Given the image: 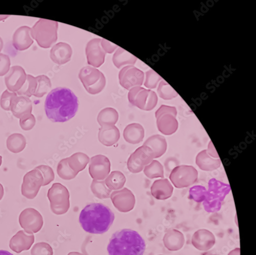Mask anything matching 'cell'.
Wrapping results in <instances>:
<instances>
[{
	"instance_id": "cell-1",
	"label": "cell",
	"mask_w": 256,
	"mask_h": 255,
	"mask_svg": "<svg viewBox=\"0 0 256 255\" xmlns=\"http://www.w3.org/2000/svg\"><path fill=\"white\" fill-rule=\"evenodd\" d=\"M78 108V98L68 88H58L52 90L45 102L48 118L54 122H64L74 117Z\"/></svg>"
},
{
	"instance_id": "cell-2",
	"label": "cell",
	"mask_w": 256,
	"mask_h": 255,
	"mask_svg": "<svg viewBox=\"0 0 256 255\" xmlns=\"http://www.w3.org/2000/svg\"><path fill=\"white\" fill-rule=\"evenodd\" d=\"M114 219V214L109 207L102 204L92 203L81 211L79 222L85 232L102 234L109 230Z\"/></svg>"
},
{
	"instance_id": "cell-3",
	"label": "cell",
	"mask_w": 256,
	"mask_h": 255,
	"mask_svg": "<svg viewBox=\"0 0 256 255\" xmlns=\"http://www.w3.org/2000/svg\"><path fill=\"white\" fill-rule=\"evenodd\" d=\"M146 243L140 234L123 229L114 234L108 246L109 255H144Z\"/></svg>"
},
{
	"instance_id": "cell-4",
	"label": "cell",
	"mask_w": 256,
	"mask_h": 255,
	"mask_svg": "<svg viewBox=\"0 0 256 255\" xmlns=\"http://www.w3.org/2000/svg\"><path fill=\"white\" fill-rule=\"evenodd\" d=\"M58 29L56 21L40 18L32 28L31 35L40 47L48 48L57 40Z\"/></svg>"
},
{
	"instance_id": "cell-5",
	"label": "cell",
	"mask_w": 256,
	"mask_h": 255,
	"mask_svg": "<svg viewBox=\"0 0 256 255\" xmlns=\"http://www.w3.org/2000/svg\"><path fill=\"white\" fill-rule=\"evenodd\" d=\"M48 197L50 208L57 216L66 214L70 208V194L68 188L60 183H54L49 189Z\"/></svg>"
},
{
	"instance_id": "cell-6",
	"label": "cell",
	"mask_w": 256,
	"mask_h": 255,
	"mask_svg": "<svg viewBox=\"0 0 256 255\" xmlns=\"http://www.w3.org/2000/svg\"><path fill=\"white\" fill-rule=\"evenodd\" d=\"M176 116L177 110L176 108L162 105L156 112L158 130L165 136H170L175 134L178 128Z\"/></svg>"
},
{
	"instance_id": "cell-7",
	"label": "cell",
	"mask_w": 256,
	"mask_h": 255,
	"mask_svg": "<svg viewBox=\"0 0 256 255\" xmlns=\"http://www.w3.org/2000/svg\"><path fill=\"white\" fill-rule=\"evenodd\" d=\"M78 77L87 92L92 94L100 93L106 86V78L98 70L90 66L82 68Z\"/></svg>"
},
{
	"instance_id": "cell-8",
	"label": "cell",
	"mask_w": 256,
	"mask_h": 255,
	"mask_svg": "<svg viewBox=\"0 0 256 255\" xmlns=\"http://www.w3.org/2000/svg\"><path fill=\"white\" fill-rule=\"evenodd\" d=\"M128 100L134 106L144 111H151L154 109L158 102L156 92L141 87H136L130 90Z\"/></svg>"
},
{
	"instance_id": "cell-9",
	"label": "cell",
	"mask_w": 256,
	"mask_h": 255,
	"mask_svg": "<svg viewBox=\"0 0 256 255\" xmlns=\"http://www.w3.org/2000/svg\"><path fill=\"white\" fill-rule=\"evenodd\" d=\"M198 177V172L194 166L181 165L173 169L169 178L175 187L182 188L194 184Z\"/></svg>"
},
{
	"instance_id": "cell-10",
	"label": "cell",
	"mask_w": 256,
	"mask_h": 255,
	"mask_svg": "<svg viewBox=\"0 0 256 255\" xmlns=\"http://www.w3.org/2000/svg\"><path fill=\"white\" fill-rule=\"evenodd\" d=\"M154 159V154L152 150L148 146L143 145L131 154L127 161V168L130 172L138 174L142 172Z\"/></svg>"
},
{
	"instance_id": "cell-11",
	"label": "cell",
	"mask_w": 256,
	"mask_h": 255,
	"mask_svg": "<svg viewBox=\"0 0 256 255\" xmlns=\"http://www.w3.org/2000/svg\"><path fill=\"white\" fill-rule=\"evenodd\" d=\"M44 183V177L39 170L35 168L24 176L21 193L26 198L33 200L37 196Z\"/></svg>"
},
{
	"instance_id": "cell-12",
	"label": "cell",
	"mask_w": 256,
	"mask_h": 255,
	"mask_svg": "<svg viewBox=\"0 0 256 255\" xmlns=\"http://www.w3.org/2000/svg\"><path fill=\"white\" fill-rule=\"evenodd\" d=\"M18 220L21 228L30 234L38 232L44 222L40 212L33 208H28L21 212Z\"/></svg>"
},
{
	"instance_id": "cell-13",
	"label": "cell",
	"mask_w": 256,
	"mask_h": 255,
	"mask_svg": "<svg viewBox=\"0 0 256 255\" xmlns=\"http://www.w3.org/2000/svg\"><path fill=\"white\" fill-rule=\"evenodd\" d=\"M118 77L121 86L127 90H130L134 88L142 86L144 74L134 66H127L120 71Z\"/></svg>"
},
{
	"instance_id": "cell-14",
	"label": "cell",
	"mask_w": 256,
	"mask_h": 255,
	"mask_svg": "<svg viewBox=\"0 0 256 255\" xmlns=\"http://www.w3.org/2000/svg\"><path fill=\"white\" fill-rule=\"evenodd\" d=\"M110 170L111 162L104 156L97 155L90 160L89 172L94 180H104L109 176Z\"/></svg>"
},
{
	"instance_id": "cell-15",
	"label": "cell",
	"mask_w": 256,
	"mask_h": 255,
	"mask_svg": "<svg viewBox=\"0 0 256 255\" xmlns=\"http://www.w3.org/2000/svg\"><path fill=\"white\" fill-rule=\"evenodd\" d=\"M110 198L114 206L121 212H126L132 210L136 204L134 195L132 190L126 188L114 191L110 195Z\"/></svg>"
},
{
	"instance_id": "cell-16",
	"label": "cell",
	"mask_w": 256,
	"mask_h": 255,
	"mask_svg": "<svg viewBox=\"0 0 256 255\" xmlns=\"http://www.w3.org/2000/svg\"><path fill=\"white\" fill-rule=\"evenodd\" d=\"M102 39L94 38L88 42L86 48V54L88 64L100 68L104 61L106 52L102 44Z\"/></svg>"
},
{
	"instance_id": "cell-17",
	"label": "cell",
	"mask_w": 256,
	"mask_h": 255,
	"mask_svg": "<svg viewBox=\"0 0 256 255\" xmlns=\"http://www.w3.org/2000/svg\"><path fill=\"white\" fill-rule=\"evenodd\" d=\"M27 75L24 68L20 66H14L10 68L5 80L8 90L14 93H16L23 87Z\"/></svg>"
},
{
	"instance_id": "cell-18",
	"label": "cell",
	"mask_w": 256,
	"mask_h": 255,
	"mask_svg": "<svg viewBox=\"0 0 256 255\" xmlns=\"http://www.w3.org/2000/svg\"><path fill=\"white\" fill-rule=\"evenodd\" d=\"M216 242L214 235L206 229L197 230L192 238V244L201 251L210 250L215 245Z\"/></svg>"
},
{
	"instance_id": "cell-19",
	"label": "cell",
	"mask_w": 256,
	"mask_h": 255,
	"mask_svg": "<svg viewBox=\"0 0 256 255\" xmlns=\"http://www.w3.org/2000/svg\"><path fill=\"white\" fill-rule=\"evenodd\" d=\"M34 242V236L33 234L20 230L10 240V247L14 252L20 253L29 250Z\"/></svg>"
},
{
	"instance_id": "cell-20",
	"label": "cell",
	"mask_w": 256,
	"mask_h": 255,
	"mask_svg": "<svg viewBox=\"0 0 256 255\" xmlns=\"http://www.w3.org/2000/svg\"><path fill=\"white\" fill-rule=\"evenodd\" d=\"M10 111L16 118H22L32 114V102L29 98L16 95L12 100Z\"/></svg>"
},
{
	"instance_id": "cell-21",
	"label": "cell",
	"mask_w": 256,
	"mask_h": 255,
	"mask_svg": "<svg viewBox=\"0 0 256 255\" xmlns=\"http://www.w3.org/2000/svg\"><path fill=\"white\" fill-rule=\"evenodd\" d=\"M31 30L32 28H30L22 26L16 31L13 36L12 44L16 50H26L34 44Z\"/></svg>"
},
{
	"instance_id": "cell-22",
	"label": "cell",
	"mask_w": 256,
	"mask_h": 255,
	"mask_svg": "<svg viewBox=\"0 0 256 255\" xmlns=\"http://www.w3.org/2000/svg\"><path fill=\"white\" fill-rule=\"evenodd\" d=\"M164 246L170 251L182 249L185 243L184 236L180 230L174 228L168 230L163 238Z\"/></svg>"
},
{
	"instance_id": "cell-23",
	"label": "cell",
	"mask_w": 256,
	"mask_h": 255,
	"mask_svg": "<svg viewBox=\"0 0 256 255\" xmlns=\"http://www.w3.org/2000/svg\"><path fill=\"white\" fill-rule=\"evenodd\" d=\"M120 136V132L115 125L102 126L98 134L100 142L106 146H110L117 143Z\"/></svg>"
},
{
	"instance_id": "cell-24",
	"label": "cell",
	"mask_w": 256,
	"mask_h": 255,
	"mask_svg": "<svg viewBox=\"0 0 256 255\" xmlns=\"http://www.w3.org/2000/svg\"><path fill=\"white\" fill-rule=\"evenodd\" d=\"M72 50L66 42H60L53 46L50 51V58L58 65H62L68 62L72 58Z\"/></svg>"
},
{
	"instance_id": "cell-25",
	"label": "cell",
	"mask_w": 256,
	"mask_h": 255,
	"mask_svg": "<svg viewBox=\"0 0 256 255\" xmlns=\"http://www.w3.org/2000/svg\"><path fill=\"white\" fill-rule=\"evenodd\" d=\"M174 188L168 179L155 181L151 187L152 196L158 200H166L173 195Z\"/></svg>"
},
{
	"instance_id": "cell-26",
	"label": "cell",
	"mask_w": 256,
	"mask_h": 255,
	"mask_svg": "<svg viewBox=\"0 0 256 255\" xmlns=\"http://www.w3.org/2000/svg\"><path fill=\"white\" fill-rule=\"evenodd\" d=\"M123 136L127 142L132 144H138L144 140V130L140 124H130L126 126L124 130Z\"/></svg>"
},
{
	"instance_id": "cell-27",
	"label": "cell",
	"mask_w": 256,
	"mask_h": 255,
	"mask_svg": "<svg viewBox=\"0 0 256 255\" xmlns=\"http://www.w3.org/2000/svg\"><path fill=\"white\" fill-rule=\"evenodd\" d=\"M196 164L203 171L212 172L220 168L222 162L220 158H215L210 156L206 150H204L197 156Z\"/></svg>"
},
{
	"instance_id": "cell-28",
	"label": "cell",
	"mask_w": 256,
	"mask_h": 255,
	"mask_svg": "<svg viewBox=\"0 0 256 255\" xmlns=\"http://www.w3.org/2000/svg\"><path fill=\"white\" fill-rule=\"evenodd\" d=\"M144 145L151 148L154 154V158L162 157L167 150V142L166 138L160 135H154L148 138Z\"/></svg>"
},
{
	"instance_id": "cell-29",
	"label": "cell",
	"mask_w": 256,
	"mask_h": 255,
	"mask_svg": "<svg viewBox=\"0 0 256 255\" xmlns=\"http://www.w3.org/2000/svg\"><path fill=\"white\" fill-rule=\"evenodd\" d=\"M68 160L70 167L77 175L86 168L90 162L89 156L82 152L76 153L68 158Z\"/></svg>"
},
{
	"instance_id": "cell-30",
	"label": "cell",
	"mask_w": 256,
	"mask_h": 255,
	"mask_svg": "<svg viewBox=\"0 0 256 255\" xmlns=\"http://www.w3.org/2000/svg\"><path fill=\"white\" fill-rule=\"evenodd\" d=\"M7 148L11 152L18 154L24 150L26 146L25 136L20 134H14L7 139Z\"/></svg>"
},
{
	"instance_id": "cell-31",
	"label": "cell",
	"mask_w": 256,
	"mask_h": 255,
	"mask_svg": "<svg viewBox=\"0 0 256 255\" xmlns=\"http://www.w3.org/2000/svg\"><path fill=\"white\" fill-rule=\"evenodd\" d=\"M138 58L130 52L119 48L113 56L114 64L118 68L126 65H134Z\"/></svg>"
},
{
	"instance_id": "cell-32",
	"label": "cell",
	"mask_w": 256,
	"mask_h": 255,
	"mask_svg": "<svg viewBox=\"0 0 256 255\" xmlns=\"http://www.w3.org/2000/svg\"><path fill=\"white\" fill-rule=\"evenodd\" d=\"M118 114L113 108H106L101 110L97 118V121L100 126L115 125L118 120Z\"/></svg>"
},
{
	"instance_id": "cell-33",
	"label": "cell",
	"mask_w": 256,
	"mask_h": 255,
	"mask_svg": "<svg viewBox=\"0 0 256 255\" xmlns=\"http://www.w3.org/2000/svg\"><path fill=\"white\" fill-rule=\"evenodd\" d=\"M126 182L124 174L118 171L112 172L104 180L105 184L110 190H120L123 188Z\"/></svg>"
},
{
	"instance_id": "cell-34",
	"label": "cell",
	"mask_w": 256,
	"mask_h": 255,
	"mask_svg": "<svg viewBox=\"0 0 256 255\" xmlns=\"http://www.w3.org/2000/svg\"><path fill=\"white\" fill-rule=\"evenodd\" d=\"M144 175L150 179L156 178H164V167L161 163L156 160H154L150 164L144 168Z\"/></svg>"
},
{
	"instance_id": "cell-35",
	"label": "cell",
	"mask_w": 256,
	"mask_h": 255,
	"mask_svg": "<svg viewBox=\"0 0 256 255\" xmlns=\"http://www.w3.org/2000/svg\"><path fill=\"white\" fill-rule=\"evenodd\" d=\"M91 189L94 195L100 200L108 199L110 197L112 190L106 186L104 181L93 180Z\"/></svg>"
},
{
	"instance_id": "cell-36",
	"label": "cell",
	"mask_w": 256,
	"mask_h": 255,
	"mask_svg": "<svg viewBox=\"0 0 256 255\" xmlns=\"http://www.w3.org/2000/svg\"><path fill=\"white\" fill-rule=\"evenodd\" d=\"M36 86L34 96L37 98H42L47 94L52 87L50 79L44 75L38 76L36 78Z\"/></svg>"
},
{
	"instance_id": "cell-37",
	"label": "cell",
	"mask_w": 256,
	"mask_h": 255,
	"mask_svg": "<svg viewBox=\"0 0 256 255\" xmlns=\"http://www.w3.org/2000/svg\"><path fill=\"white\" fill-rule=\"evenodd\" d=\"M57 173L60 178L70 180L76 178V174L70 167L68 158L61 160L57 166Z\"/></svg>"
},
{
	"instance_id": "cell-38",
	"label": "cell",
	"mask_w": 256,
	"mask_h": 255,
	"mask_svg": "<svg viewBox=\"0 0 256 255\" xmlns=\"http://www.w3.org/2000/svg\"><path fill=\"white\" fill-rule=\"evenodd\" d=\"M36 86V78L30 75H27L26 80L23 87L16 94L20 96L31 97L35 93Z\"/></svg>"
},
{
	"instance_id": "cell-39",
	"label": "cell",
	"mask_w": 256,
	"mask_h": 255,
	"mask_svg": "<svg viewBox=\"0 0 256 255\" xmlns=\"http://www.w3.org/2000/svg\"><path fill=\"white\" fill-rule=\"evenodd\" d=\"M158 92L160 96L164 100H172L178 96L176 92L164 80L159 84Z\"/></svg>"
},
{
	"instance_id": "cell-40",
	"label": "cell",
	"mask_w": 256,
	"mask_h": 255,
	"mask_svg": "<svg viewBox=\"0 0 256 255\" xmlns=\"http://www.w3.org/2000/svg\"><path fill=\"white\" fill-rule=\"evenodd\" d=\"M32 255H53V249L46 242H38L36 244L31 250Z\"/></svg>"
},
{
	"instance_id": "cell-41",
	"label": "cell",
	"mask_w": 256,
	"mask_h": 255,
	"mask_svg": "<svg viewBox=\"0 0 256 255\" xmlns=\"http://www.w3.org/2000/svg\"><path fill=\"white\" fill-rule=\"evenodd\" d=\"M40 172L44 178L42 186H46L54 180L55 176L52 168L46 165H40L36 168Z\"/></svg>"
},
{
	"instance_id": "cell-42",
	"label": "cell",
	"mask_w": 256,
	"mask_h": 255,
	"mask_svg": "<svg viewBox=\"0 0 256 255\" xmlns=\"http://www.w3.org/2000/svg\"><path fill=\"white\" fill-rule=\"evenodd\" d=\"M162 80L160 75L154 70H150L146 72V80L144 84L148 88L154 89Z\"/></svg>"
},
{
	"instance_id": "cell-43",
	"label": "cell",
	"mask_w": 256,
	"mask_h": 255,
	"mask_svg": "<svg viewBox=\"0 0 256 255\" xmlns=\"http://www.w3.org/2000/svg\"><path fill=\"white\" fill-rule=\"evenodd\" d=\"M16 93H10L6 90L2 95L0 100V105L2 108L6 111H10L11 104L14 98L16 96Z\"/></svg>"
},
{
	"instance_id": "cell-44",
	"label": "cell",
	"mask_w": 256,
	"mask_h": 255,
	"mask_svg": "<svg viewBox=\"0 0 256 255\" xmlns=\"http://www.w3.org/2000/svg\"><path fill=\"white\" fill-rule=\"evenodd\" d=\"M36 122V118L32 114L20 119V126L21 128L24 131H30L32 130L35 126Z\"/></svg>"
},
{
	"instance_id": "cell-45",
	"label": "cell",
	"mask_w": 256,
	"mask_h": 255,
	"mask_svg": "<svg viewBox=\"0 0 256 255\" xmlns=\"http://www.w3.org/2000/svg\"><path fill=\"white\" fill-rule=\"evenodd\" d=\"M10 60L8 56L0 54V76L7 74L10 70Z\"/></svg>"
},
{
	"instance_id": "cell-46",
	"label": "cell",
	"mask_w": 256,
	"mask_h": 255,
	"mask_svg": "<svg viewBox=\"0 0 256 255\" xmlns=\"http://www.w3.org/2000/svg\"><path fill=\"white\" fill-rule=\"evenodd\" d=\"M101 44L106 53L112 54L118 48L117 46L104 38L102 39Z\"/></svg>"
},
{
	"instance_id": "cell-47",
	"label": "cell",
	"mask_w": 256,
	"mask_h": 255,
	"mask_svg": "<svg viewBox=\"0 0 256 255\" xmlns=\"http://www.w3.org/2000/svg\"><path fill=\"white\" fill-rule=\"evenodd\" d=\"M206 151L208 154L212 157L214 158H220V156L218 154L214 148V146H213L212 142H210L209 143L208 146V148L206 150Z\"/></svg>"
},
{
	"instance_id": "cell-48",
	"label": "cell",
	"mask_w": 256,
	"mask_h": 255,
	"mask_svg": "<svg viewBox=\"0 0 256 255\" xmlns=\"http://www.w3.org/2000/svg\"><path fill=\"white\" fill-rule=\"evenodd\" d=\"M240 248H236L232 250L228 255H240Z\"/></svg>"
},
{
	"instance_id": "cell-49",
	"label": "cell",
	"mask_w": 256,
	"mask_h": 255,
	"mask_svg": "<svg viewBox=\"0 0 256 255\" xmlns=\"http://www.w3.org/2000/svg\"><path fill=\"white\" fill-rule=\"evenodd\" d=\"M4 195V190L3 185L0 184V201L2 200Z\"/></svg>"
},
{
	"instance_id": "cell-50",
	"label": "cell",
	"mask_w": 256,
	"mask_h": 255,
	"mask_svg": "<svg viewBox=\"0 0 256 255\" xmlns=\"http://www.w3.org/2000/svg\"><path fill=\"white\" fill-rule=\"evenodd\" d=\"M0 255H14L8 251L0 250Z\"/></svg>"
},
{
	"instance_id": "cell-51",
	"label": "cell",
	"mask_w": 256,
	"mask_h": 255,
	"mask_svg": "<svg viewBox=\"0 0 256 255\" xmlns=\"http://www.w3.org/2000/svg\"><path fill=\"white\" fill-rule=\"evenodd\" d=\"M68 255H84V254L80 252H70L68 254Z\"/></svg>"
},
{
	"instance_id": "cell-52",
	"label": "cell",
	"mask_w": 256,
	"mask_h": 255,
	"mask_svg": "<svg viewBox=\"0 0 256 255\" xmlns=\"http://www.w3.org/2000/svg\"><path fill=\"white\" fill-rule=\"evenodd\" d=\"M4 44H3V40L1 38H0V52L2 51V48H3Z\"/></svg>"
},
{
	"instance_id": "cell-53",
	"label": "cell",
	"mask_w": 256,
	"mask_h": 255,
	"mask_svg": "<svg viewBox=\"0 0 256 255\" xmlns=\"http://www.w3.org/2000/svg\"><path fill=\"white\" fill-rule=\"evenodd\" d=\"M2 156H0V166H2Z\"/></svg>"
},
{
	"instance_id": "cell-54",
	"label": "cell",
	"mask_w": 256,
	"mask_h": 255,
	"mask_svg": "<svg viewBox=\"0 0 256 255\" xmlns=\"http://www.w3.org/2000/svg\"><path fill=\"white\" fill-rule=\"evenodd\" d=\"M159 255H162V254H159Z\"/></svg>"
}]
</instances>
